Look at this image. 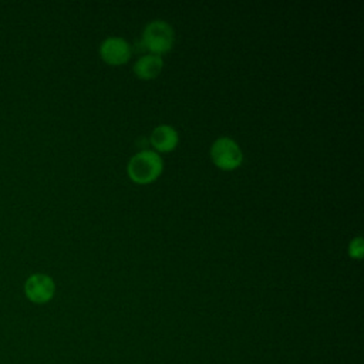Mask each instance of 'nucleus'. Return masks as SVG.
<instances>
[{
    "label": "nucleus",
    "mask_w": 364,
    "mask_h": 364,
    "mask_svg": "<svg viewBox=\"0 0 364 364\" xmlns=\"http://www.w3.org/2000/svg\"><path fill=\"white\" fill-rule=\"evenodd\" d=\"M144 46L154 53H164L173 44V30L164 20H154L146 24L142 33Z\"/></svg>",
    "instance_id": "f03ea898"
},
{
    "label": "nucleus",
    "mask_w": 364,
    "mask_h": 364,
    "mask_svg": "<svg viewBox=\"0 0 364 364\" xmlns=\"http://www.w3.org/2000/svg\"><path fill=\"white\" fill-rule=\"evenodd\" d=\"M100 54L109 64H121L129 58L131 46L122 37H107L100 46Z\"/></svg>",
    "instance_id": "39448f33"
},
{
    "label": "nucleus",
    "mask_w": 364,
    "mask_h": 364,
    "mask_svg": "<svg viewBox=\"0 0 364 364\" xmlns=\"http://www.w3.org/2000/svg\"><path fill=\"white\" fill-rule=\"evenodd\" d=\"M213 162L222 169H233L242 162V151L239 145L229 136L218 138L210 148Z\"/></svg>",
    "instance_id": "7ed1b4c3"
},
{
    "label": "nucleus",
    "mask_w": 364,
    "mask_h": 364,
    "mask_svg": "<svg viewBox=\"0 0 364 364\" xmlns=\"http://www.w3.org/2000/svg\"><path fill=\"white\" fill-rule=\"evenodd\" d=\"M348 253H350V256H353V257H361V256H363V239H361L360 236L354 237V239L350 242Z\"/></svg>",
    "instance_id": "6e6552de"
},
{
    "label": "nucleus",
    "mask_w": 364,
    "mask_h": 364,
    "mask_svg": "<svg viewBox=\"0 0 364 364\" xmlns=\"http://www.w3.org/2000/svg\"><path fill=\"white\" fill-rule=\"evenodd\" d=\"M151 142L159 151H171L178 144V132L171 125H159L152 131Z\"/></svg>",
    "instance_id": "0eeeda50"
},
{
    "label": "nucleus",
    "mask_w": 364,
    "mask_h": 364,
    "mask_svg": "<svg viewBox=\"0 0 364 364\" xmlns=\"http://www.w3.org/2000/svg\"><path fill=\"white\" fill-rule=\"evenodd\" d=\"M128 175L138 183H146L154 181L162 171V159L154 152L144 149L135 154L128 162Z\"/></svg>",
    "instance_id": "f257e3e1"
},
{
    "label": "nucleus",
    "mask_w": 364,
    "mask_h": 364,
    "mask_svg": "<svg viewBox=\"0 0 364 364\" xmlns=\"http://www.w3.org/2000/svg\"><path fill=\"white\" fill-rule=\"evenodd\" d=\"M55 291L54 280L43 273L31 274L24 283V293L33 303H47L53 299Z\"/></svg>",
    "instance_id": "20e7f679"
},
{
    "label": "nucleus",
    "mask_w": 364,
    "mask_h": 364,
    "mask_svg": "<svg viewBox=\"0 0 364 364\" xmlns=\"http://www.w3.org/2000/svg\"><path fill=\"white\" fill-rule=\"evenodd\" d=\"M162 58L156 54H146L142 55L136 60V63L134 64V73L144 80H149L154 78L159 74V71L162 70Z\"/></svg>",
    "instance_id": "423d86ee"
}]
</instances>
